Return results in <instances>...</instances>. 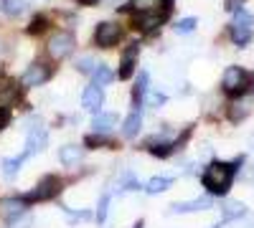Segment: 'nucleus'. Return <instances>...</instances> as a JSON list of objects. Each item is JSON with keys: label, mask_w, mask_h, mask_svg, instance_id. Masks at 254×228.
Listing matches in <instances>:
<instances>
[{"label": "nucleus", "mask_w": 254, "mask_h": 228, "mask_svg": "<svg viewBox=\"0 0 254 228\" xmlns=\"http://www.w3.org/2000/svg\"><path fill=\"white\" fill-rule=\"evenodd\" d=\"M234 173H237V162H211L203 170V185L208 188V193L224 195L234 182Z\"/></svg>", "instance_id": "obj_1"}, {"label": "nucleus", "mask_w": 254, "mask_h": 228, "mask_svg": "<svg viewBox=\"0 0 254 228\" xmlns=\"http://www.w3.org/2000/svg\"><path fill=\"white\" fill-rule=\"evenodd\" d=\"M61 190V180L59 178H54V175H49V178H44L33 190H28L23 198V203H38V200H49V198H54L56 193Z\"/></svg>", "instance_id": "obj_2"}, {"label": "nucleus", "mask_w": 254, "mask_h": 228, "mask_svg": "<svg viewBox=\"0 0 254 228\" xmlns=\"http://www.w3.org/2000/svg\"><path fill=\"white\" fill-rule=\"evenodd\" d=\"M74 46H76L74 36H71V33H66V31H59V33H54V36L49 38V56H51V58H56V61H61V58L71 56Z\"/></svg>", "instance_id": "obj_3"}, {"label": "nucleus", "mask_w": 254, "mask_h": 228, "mask_svg": "<svg viewBox=\"0 0 254 228\" xmlns=\"http://www.w3.org/2000/svg\"><path fill=\"white\" fill-rule=\"evenodd\" d=\"M247 84H249V74L239 66H229L221 76V87L226 94H242L247 89Z\"/></svg>", "instance_id": "obj_4"}, {"label": "nucleus", "mask_w": 254, "mask_h": 228, "mask_svg": "<svg viewBox=\"0 0 254 228\" xmlns=\"http://www.w3.org/2000/svg\"><path fill=\"white\" fill-rule=\"evenodd\" d=\"M252 23H254V18L249 13L237 10L234 23H231V38H234V44H239V46L249 44V38H252Z\"/></svg>", "instance_id": "obj_5"}, {"label": "nucleus", "mask_w": 254, "mask_h": 228, "mask_svg": "<svg viewBox=\"0 0 254 228\" xmlns=\"http://www.w3.org/2000/svg\"><path fill=\"white\" fill-rule=\"evenodd\" d=\"M49 76H51V66L36 61V64H31L26 69V74L20 76V84H23V87H41L44 81H49Z\"/></svg>", "instance_id": "obj_6"}, {"label": "nucleus", "mask_w": 254, "mask_h": 228, "mask_svg": "<svg viewBox=\"0 0 254 228\" xmlns=\"http://www.w3.org/2000/svg\"><path fill=\"white\" fill-rule=\"evenodd\" d=\"M94 38H97V44H99L102 48H110V46H115L117 41L122 38V28H120L117 23H99Z\"/></svg>", "instance_id": "obj_7"}, {"label": "nucleus", "mask_w": 254, "mask_h": 228, "mask_svg": "<svg viewBox=\"0 0 254 228\" xmlns=\"http://www.w3.org/2000/svg\"><path fill=\"white\" fill-rule=\"evenodd\" d=\"M46 139H49V135H46V130L44 127H33L31 132H28V139H26V150H23V155L20 157H33V155H38L41 150H44V144H46Z\"/></svg>", "instance_id": "obj_8"}, {"label": "nucleus", "mask_w": 254, "mask_h": 228, "mask_svg": "<svg viewBox=\"0 0 254 228\" xmlns=\"http://www.w3.org/2000/svg\"><path fill=\"white\" fill-rule=\"evenodd\" d=\"M23 213H26V203L20 198H8V200L0 203V216H3L8 223H15Z\"/></svg>", "instance_id": "obj_9"}, {"label": "nucleus", "mask_w": 254, "mask_h": 228, "mask_svg": "<svg viewBox=\"0 0 254 228\" xmlns=\"http://www.w3.org/2000/svg\"><path fill=\"white\" fill-rule=\"evenodd\" d=\"M214 200L211 198H196V200H188V203H173L171 205V213H198V211H208Z\"/></svg>", "instance_id": "obj_10"}, {"label": "nucleus", "mask_w": 254, "mask_h": 228, "mask_svg": "<svg viewBox=\"0 0 254 228\" xmlns=\"http://www.w3.org/2000/svg\"><path fill=\"white\" fill-rule=\"evenodd\" d=\"M137 53H140V46L132 44L127 46V51L122 53V66H120V79H130L132 71H135V64H137Z\"/></svg>", "instance_id": "obj_11"}, {"label": "nucleus", "mask_w": 254, "mask_h": 228, "mask_svg": "<svg viewBox=\"0 0 254 228\" xmlns=\"http://www.w3.org/2000/svg\"><path fill=\"white\" fill-rule=\"evenodd\" d=\"M81 104L87 107V109H92V112H97L102 104H104V91L99 89V87H87L84 89V94H81Z\"/></svg>", "instance_id": "obj_12"}, {"label": "nucleus", "mask_w": 254, "mask_h": 228, "mask_svg": "<svg viewBox=\"0 0 254 228\" xmlns=\"http://www.w3.org/2000/svg\"><path fill=\"white\" fill-rule=\"evenodd\" d=\"M163 20H165V13H140V15L135 18V26L147 33V31H155Z\"/></svg>", "instance_id": "obj_13"}, {"label": "nucleus", "mask_w": 254, "mask_h": 228, "mask_svg": "<svg viewBox=\"0 0 254 228\" xmlns=\"http://www.w3.org/2000/svg\"><path fill=\"white\" fill-rule=\"evenodd\" d=\"M242 216H247V205L244 203H239V200H226L224 203V208H221V218L224 221H237Z\"/></svg>", "instance_id": "obj_14"}, {"label": "nucleus", "mask_w": 254, "mask_h": 228, "mask_svg": "<svg viewBox=\"0 0 254 228\" xmlns=\"http://www.w3.org/2000/svg\"><path fill=\"white\" fill-rule=\"evenodd\" d=\"M115 124H117V114H112V112H102V114L94 117L92 127H94L99 135H107V132L115 127Z\"/></svg>", "instance_id": "obj_15"}, {"label": "nucleus", "mask_w": 254, "mask_h": 228, "mask_svg": "<svg viewBox=\"0 0 254 228\" xmlns=\"http://www.w3.org/2000/svg\"><path fill=\"white\" fill-rule=\"evenodd\" d=\"M140 127H142V117H140V112L135 109L130 117L122 122V135H125V137H135V135L140 132Z\"/></svg>", "instance_id": "obj_16"}, {"label": "nucleus", "mask_w": 254, "mask_h": 228, "mask_svg": "<svg viewBox=\"0 0 254 228\" xmlns=\"http://www.w3.org/2000/svg\"><path fill=\"white\" fill-rule=\"evenodd\" d=\"M59 160L64 165H76L81 160V147H76V144H64L59 150Z\"/></svg>", "instance_id": "obj_17"}, {"label": "nucleus", "mask_w": 254, "mask_h": 228, "mask_svg": "<svg viewBox=\"0 0 254 228\" xmlns=\"http://www.w3.org/2000/svg\"><path fill=\"white\" fill-rule=\"evenodd\" d=\"M137 13H168L163 10V0H132Z\"/></svg>", "instance_id": "obj_18"}, {"label": "nucleus", "mask_w": 254, "mask_h": 228, "mask_svg": "<svg viewBox=\"0 0 254 228\" xmlns=\"http://www.w3.org/2000/svg\"><path fill=\"white\" fill-rule=\"evenodd\" d=\"M171 185H173V180H171V178H153V180H147V185H145V193L158 195V193L168 190Z\"/></svg>", "instance_id": "obj_19"}, {"label": "nucleus", "mask_w": 254, "mask_h": 228, "mask_svg": "<svg viewBox=\"0 0 254 228\" xmlns=\"http://www.w3.org/2000/svg\"><path fill=\"white\" fill-rule=\"evenodd\" d=\"M15 99H18V87H13V84L3 87V89H0V109H8Z\"/></svg>", "instance_id": "obj_20"}, {"label": "nucleus", "mask_w": 254, "mask_h": 228, "mask_svg": "<svg viewBox=\"0 0 254 228\" xmlns=\"http://www.w3.org/2000/svg\"><path fill=\"white\" fill-rule=\"evenodd\" d=\"M145 94H147V74L142 71V74L137 76L135 89H132V101H135V104H140V101L145 99Z\"/></svg>", "instance_id": "obj_21"}, {"label": "nucleus", "mask_w": 254, "mask_h": 228, "mask_svg": "<svg viewBox=\"0 0 254 228\" xmlns=\"http://www.w3.org/2000/svg\"><path fill=\"white\" fill-rule=\"evenodd\" d=\"M20 162H23V157H10V160H3V175L5 178H15L18 170H20Z\"/></svg>", "instance_id": "obj_22"}, {"label": "nucleus", "mask_w": 254, "mask_h": 228, "mask_svg": "<svg viewBox=\"0 0 254 228\" xmlns=\"http://www.w3.org/2000/svg\"><path fill=\"white\" fill-rule=\"evenodd\" d=\"M26 3H28V0H0V5H3V10H5V13H10V15L23 13Z\"/></svg>", "instance_id": "obj_23"}, {"label": "nucleus", "mask_w": 254, "mask_h": 228, "mask_svg": "<svg viewBox=\"0 0 254 228\" xmlns=\"http://www.w3.org/2000/svg\"><path fill=\"white\" fill-rule=\"evenodd\" d=\"M112 81V71H110V66H99L97 71H94V87H107Z\"/></svg>", "instance_id": "obj_24"}, {"label": "nucleus", "mask_w": 254, "mask_h": 228, "mask_svg": "<svg viewBox=\"0 0 254 228\" xmlns=\"http://www.w3.org/2000/svg\"><path fill=\"white\" fill-rule=\"evenodd\" d=\"M107 211H110V193H104V195L99 198V205H97V221H99V223L107 221Z\"/></svg>", "instance_id": "obj_25"}, {"label": "nucleus", "mask_w": 254, "mask_h": 228, "mask_svg": "<svg viewBox=\"0 0 254 228\" xmlns=\"http://www.w3.org/2000/svg\"><path fill=\"white\" fill-rule=\"evenodd\" d=\"M196 23H198L196 18H183V20H178L176 33H193L196 31Z\"/></svg>", "instance_id": "obj_26"}, {"label": "nucleus", "mask_w": 254, "mask_h": 228, "mask_svg": "<svg viewBox=\"0 0 254 228\" xmlns=\"http://www.w3.org/2000/svg\"><path fill=\"white\" fill-rule=\"evenodd\" d=\"M76 71H81V74H92V71H94V58H92V56L79 58V61H76Z\"/></svg>", "instance_id": "obj_27"}, {"label": "nucleus", "mask_w": 254, "mask_h": 228, "mask_svg": "<svg viewBox=\"0 0 254 228\" xmlns=\"http://www.w3.org/2000/svg\"><path fill=\"white\" fill-rule=\"evenodd\" d=\"M120 185H125V190H137V182H135V178H132L130 173H125V175L120 178Z\"/></svg>", "instance_id": "obj_28"}, {"label": "nucleus", "mask_w": 254, "mask_h": 228, "mask_svg": "<svg viewBox=\"0 0 254 228\" xmlns=\"http://www.w3.org/2000/svg\"><path fill=\"white\" fill-rule=\"evenodd\" d=\"M107 139L104 137H99V135H89L87 139H84V144H87V147H97V144H104Z\"/></svg>", "instance_id": "obj_29"}, {"label": "nucleus", "mask_w": 254, "mask_h": 228, "mask_svg": "<svg viewBox=\"0 0 254 228\" xmlns=\"http://www.w3.org/2000/svg\"><path fill=\"white\" fill-rule=\"evenodd\" d=\"M44 28H46V20L44 18H36L33 26H31V33H38V31H44Z\"/></svg>", "instance_id": "obj_30"}, {"label": "nucleus", "mask_w": 254, "mask_h": 228, "mask_svg": "<svg viewBox=\"0 0 254 228\" xmlns=\"http://www.w3.org/2000/svg\"><path fill=\"white\" fill-rule=\"evenodd\" d=\"M239 3H242V0H229V3H226V8H229V10H234Z\"/></svg>", "instance_id": "obj_31"}, {"label": "nucleus", "mask_w": 254, "mask_h": 228, "mask_svg": "<svg viewBox=\"0 0 254 228\" xmlns=\"http://www.w3.org/2000/svg\"><path fill=\"white\" fill-rule=\"evenodd\" d=\"M79 3H81V5H97L99 0H79Z\"/></svg>", "instance_id": "obj_32"}, {"label": "nucleus", "mask_w": 254, "mask_h": 228, "mask_svg": "<svg viewBox=\"0 0 254 228\" xmlns=\"http://www.w3.org/2000/svg\"><path fill=\"white\" fill-rule=\"evenodd\" d=\"M214 228H219V226H214Z\"/></svg>", "instance_id": "obj_33"}]
</instances>
